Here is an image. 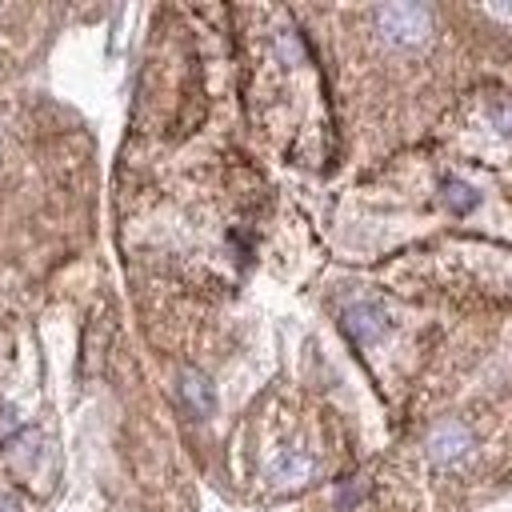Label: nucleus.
<instances>
[{
    "mask_svg": "<svg viewBox=\"0 0 512 512\" xmlns=\"http://www.w3.org/2000/svg\"><path fill=\"white\" fill-rule=\"evenodd\" d=\"M376 28L388 44H400V48H412V44H424L428 32H432V12L424 4H384L376 8Z\"/></svg>",
    "mask_w": 512,
    "mask_h": 512,
    "instance_id": "f257e3e1",
    "label": "nucleus"
},
{
    "mask_svg": "<svg viewBox=\"0 0 512 512\" xmlns=\"http://www.w3.org/2000/svg\"><path fill=\"white\" fill-rule=\"evenodd\" d=\"M424 448H428V460L444 468V464H456V460H464V456L472 452V432H468L460 420H440V424L428 432Z\"/></svg>",
    "mask_w": 512,
    "mask_h": 512,
    "instance_id": "f03ea898",
    "label": "nucleus"
},
{
    "mask_svg": "<svg viewBox=\"0 0 512 512\" xmlns=\"http://www.w3.org/2000/svg\"><path fill=\"white\" fill-rule=\"evenodd\" d=\"M344 332L356 344H376L388 332V312L380 304H372V300H352L344 308Z\"/></svg>",
    "mask_w": 512,
    "mask_h": 512,
    "instance_id": "7ed1b4c3",
    "label": "nucleus"
},
{
    "mask_svg": "<svg viewBox=\"0 0 512 512\" xmlns=\"http://www.w3.org/2000/svg\"><path fill=\"white\" fill-rule=\"evenodd\" d=\"M312 472H316V460H312V452H304V448H284V452L268 464V476H272L276 484H304V480H312Z\"/></svg>",
    "mask_w": 512,
    "mask_h": 512,
    "instance_id": "20e7f679",
    "label": "nucleus"
},
{
    "mask_svg": "<svg viewBox=\"0 0 512 512\" xmlns=\"http://www.w3.org/2000/svg\"><path fill=\"white\" fill-rule=\"evenodd\" d=\"M180 396H184V404H188V412L192 416H212V408H216V392H212V384L200 376V372H180Z\"/></svg>",
    "mask_w": 512,
    "mask_h": 512,
    "instance_id": "39448f33",
    "label": "nucleus"
},
{
    "mask_svg": "<svg viewBox=\"0 0 512 512\" xmlns=\"http://www.w3.org/2000/svg\"><path fill=\"white\" fill-rule=\"evenodd\" d=\"M444 204L452 208V212H472L476 204H480V196H476V188L472 184H464V180H456V176H448L444 180Z\"/></svg>",
    "mask_w": 512,
    "mask_h": 512,
    "instance_id": "423d86ee",
    "label": "nucleus"
},
{
    "mask_svg": "<svg viewBox=\"0 0 512 512\" xmlns=\"http://www.w3.org/2000/svg\"><path fill=\"white\" fill-rule=\"evenodd\" d=\"M488 124L504 136H512V96H492L488 100Z\"/></svg>",
    "mask_w": 512,
    "mask_h": 512,
    "instance_id": "0eeeda50",
    "label": "nucleus"
}]
</instances>
